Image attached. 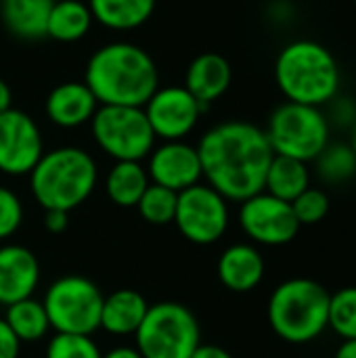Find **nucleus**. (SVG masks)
<instances>
[{"label":"nucleus","mask_w":356,"mask_h":358,"mask_svg":"<svg viewBox=\"0 0 356 358\" xmlns=\"http://www.w3.org/2000/svg\"><path fill=\"white\" fill-rule=\"evenodd\" d=\"M206 185L227 201H245L264 191V178L275 157L266 132L250 122H222L210 128L197 145Z\"/></svg>","instance_id":"nucleus-1"},{"label":"nucleus","mask_w":356,"mask_h":358,"mask_svg":"<svg viewBox=\"0 0 356 358\" xmlns=\"http://www.w3.org/2000/svg\"><path fill=\"white\" fill-rule=\"evenodd\" d=\"M84 84L99 105L145 107L159 88V73L145 48L130 42H111L88 59Z\"/></svg>","instance_id":"nucleus-2"},{"label":"nucleus","mask_w":356,"mask_h":358,"mask_svg":"<svg viewBox=\"0 0 356 358\" xmlns=\"http://www.w3.org/2000/svg\"><path fill=\"white\" fill-rule=\"evenodd\" d=\"M275 80L290 103L325 107L340 94V65L334 52L315 40H294L275 61Z\"/></svg>","instance_id":"nucleus-3"},{"label":"nucleus","mask_w":356,"mask_h":358,"mask_svg":"<svg viewBox=\"0 0 356 358\" xmlns=\"http://www.w3.org/2000/svg\"><path fill=\"white\" fill-rule=\"evenodd\" d=\"M99 178L92 155L80 147H57L42 153L29 172V189L40 208L71 212L94 191Z\"/></svg>","instance_id":"nucleus-4"},{"label":"nucleus","mask_w":356,"mask_h":358,"mask_svg":"<svg viewBox=\"0 0 356 358\" xmlns=\"http://www.w3.org/2000/svg\"><path fill=\"white\" fill-rule=\"evenodd\" d=\"M332 294L306 277L287 279L269 298V325L287 344L315 342L329 327Z\"/></svg>","instance_id":"nucleus-5"},{"label":"nucleus","mask_w":356,"mask_h":358,"mask_svg":"<svg viewBox=\"0 0 356 358\" xmlns=\"http://www.w3.org/2000/svg\"><path fill=\"white\" fill-rule=\"evenodd\" d=\"M264 132L275 155L294 157L306 164L315 162L332 143V126L325 117V111L321 107L290 101L271 113Z\"/></svg>","instance_id":"nucleus-6"},{"label":"nucleus","mask_w":356,"mask_h":358,"mask_svg":"<svg viewBox=\"0 0 356 358\" xmlns=\"http://www.w3.org/2000/svg\"><path fill=\"white\" fill-rule=\"evenodd\" d=\"M134 340L143 358H191L201 344V329L185 304L157 302L149 306Z\"/></svg>","instance_id":"nucleus-7"},{"label":"nucleus","mask_w":356,"mask_h":358,"mask_svg":"<svg viewBox=\"0 0 356 358\" xmlns=\"http://www.w3.org/2000/svg\"><path fill=\"white\" fill-rule=\"evenodd\" d=\"M103 292L82 275H63L55 279L44 298V310L55 334L92 336L101 329Z\"/></svg>","instance_id":"nucleus-8"},{"label":"nucleus","mask_w":356,"mask_h":358,"mask_svg":"<svg viewBox=\"0 0 356 358\" xmlns=\"http://www.w3.org/2000/svg\"><path fill=\"white\" fill-rule=\"evenodd\" d=\"M90 130L99 149L115 162H143L155 147V134L143 107L99 105Z\"/></svg>","instance_id":"nucleus-9"},{"label":"nucleus","mask_w":356,"mask_h":358,"mask_svg":"<svg viewBox=\"0 0 356 358\" xmlns=\"http://www.w3.org/2000/svg\"><path fill=\"white\" fill-rule=\"evenodd\" d=\"M229 220V201L210 185L197 182L178 193L174 224L187 241L212 245L225 237Z\"/></svg>","instance_id":"nucleus-10"},{"label":"nucleus","mask_w":356,"mask_h":358,"mask_svg":"<svg viewBox=\"0 0 356 358\" xmlns=\"http://www.w3.org/2000/svg\"><path fill=\"white\" fill-rule=\"evenodd\" d=\"M239 227L254 243L269 248L287 245L300 233V222L292 210V203L266 191L241 201Z\"/></svg>","instance_id":"nucleus-11"},{"label":"nucleus","mask_w":356,"mask_h":358,"mask_svg":"<svg viewBox=\"0 0 356 358\" xmlns=\"http://www.w3.org/2000/svg\"><path fill=\"white\" fill-rule=\"evenodd\" d=\"M204 109L185 86L157 88L143 107L155 138L164 141H183L191 134Z\"/></svg>","instance_id":"nucleus-12"},{"label":"nucleus","mask_w":356,"mask_h":358,"mask_svg":"<svg viewBox=\"0 0 356 358\" xmlns=\"http://www.w3.org/2000/svg\"><path fill=\"white\" fill-rule=\"evenodd\" d=\"M44 153L38 124L19 109L0 113V172L23 176L34 170Z\"/></svg>","instance_id":"nucleus-13"},{"label":"nucleus","mask_w":356,"mask_h":358,"mask_svg":"<svg viewBox=\"0 0 356 358\" xmlns=\"http://www.w3.org/2000/svg\"><path fill=\"white\" fill-rule=\"evenodd\" d=\"M147 174L153 185L180 193L201 182V162L197 147L185 141H166L149 153Z\"/></svg>","instance_id":"nucleus-14"},{"label":"nucleus","mask_w":356,"mask_h":358,"mask_svg":"<svg viewBox=\"0 0 356 358\" xmlns=\"http://www.w3.org/2000/svg\"><path fill=\"white\" fill-rule=\"evenodd\" d=\"M40 283V262L23 245L8 243L0 248V304L10 306L31 298Z\"/></svg>","instance_id":"nucleus-15"},{"label":"nucleus","mask_w":356,"mask_h":358,"mask_svg":"<svg viewBox=\"0 0 356 358\" xmlns=\"http://www.w3.org/2000/svg\"><path fill=\"white\" fill-rule=\"evenodd\" d=\"M99 101L84 82H63L55 86L44 103L48 120L59 128H78L92 120Z\"/></svg>","instance_id":"nucleus-16"},{"label":"nucleus","mask_w":356,"mask_h":358,"mask_svg":"<svg viewBox=\"0 0 356 358\" xmlns=\"http://www.w3.org/2000/svg\"><path fill=\"white\" fill-rule=\"evenodd\" d=\"M216 271L227 289L248 294L262 283L266 266L258 248L250 243H233L220 254Z\"/></svg>","instance_id":"nucleus-17"},{"label":"nucleus","mask_w":356,"mask_h":358,"mask_svg":"<svg viewBox=\"0 0 356 358\" xmlns=\"http://www.w3.org/2000/svg\"><path fill=\"white\" fill-rule=\"evenodd\" d=\"M233 69L231 63L218 52H204L187 69L185 88L204 105L218 101L231 86Z\"/></svg>","instance_id":"nucleus-18"},{"label":"nucleus","mask_w":356,"mask_h":358,"mask_svg":"<svg viewBox=\"0 0 356 358\" xmlns=\"http://www.w3.org/2000/svg\"><path fill=\"white\" fill-rule=\"evenodd\" d=\"M149 310L145 296L136 289H118L103 298L101 329L111 336H134Z\"/></svg>","instance_id":"nucleus-19"},{"label":"nucleus","mask_w":356,"mask_h":358,"mask_svg":"<svg viewBox=\"0 0 356 358\" xmlns=\"http://www.w3.org/2000/svg\"><path fill=\"white\" fill-rule=\"evenodd\" d=\"M52 4L55 0H0V15L15 38L40 40L46 36Z\"/></svg>","instance_id":"nucleus-20"},{"label":"nucleus","mask_w":356,"mask_h":358,"mask_svg":"<svg viewBox=\"0 0 356 358\" xmlns=\"http://www.w3.org/2000/svg\"><path fill=\"white\" fill-rule=\"evenodd\" d=\"M88 8L103 27L130 31L151 19L155 0H88Z\"/></svg>","instance_id":"nucleus-21"},{"label":"nucleus","mask_w":356,"mask_h":358,"mask_svg":"<svg viewBox=\"0 0 356 358\" xmlns=\"http://www.w3.org/2000/svg\"><path fill=\"white\" fill-rule=\"evenodd\" d=\"M311 187V170L306 162L275 155L266 178H264V191L292 203L300 193H304Z\"/></svg>","instance_id":"nucleus-22"},{"label":"nucleus","mask_w":356,"mask_h":358,"mask_svg":"<svg viewBox=\"0 0 356 358\" xmlns=\"http://www.w3.org/2000/svg\"><path fill=\"white\" fill-rule=\"evenodd\" d=\"M149 185L147 168L141 162H115L105 178L107 197L120 208H136Z\"/></svg>","instance_id":"nucleus-23"},{"label":"nucleus","mask_w":356,"mask_h":358,"mask_svg":"<svg viewBox=\"0 0 356 358\" xmlns=\"http://www.w3.org/2000/svg\"><path fill=\"white\" fill-rule=\"evenodd\" d=\"M92 13L82 0H55L46 23V36L57 42H78L92 27Z\"/></svg>","instance_id":"nucleus-24"},{"label":"nucleus","mask_w":356,"mask_h":358,"mask_svg":"<svg viewBox=\"0 0 356 358\" xmlns=\"http://www.w3.org/2000/svg\"><path fill=\"white\" fill-rule=\"evenodd\" d=\"M10 331L17 336V340L23 342H40L50 331V321L44 310L42 300L25 298L10 306H6V313L2 317Z\"/></svg>","instance_id":"nucleus-25"},{"label":"nucleus","mask_w":356,"mask_h":358,"mask_svg":"<svg viewBox=\"0 0 356 358\" xmlns=\"http://www.w3.org/2000/svg\"><path fill=\"white\" fill-rule=\"evenodd\" d=\"M319 176L329 185H340L356 174V153L348 143H329L315 159Z\"/></svg>","instance_id":"nucleus-26"},{"label":"nucleus","mask_w":356,"mask_h":358,"mask_svg":"<svg viewBox=\"0 0 356 358\" xmlns=\"http://www.w3.org/2000/svg\"><path fill=\"white\" fill-rule=\"evenodd\" d=\"M176 201H178V193L151 182L147 191L143 193V197L138 199L136 210L143 216V220H147L149 224L164 227V224L174 222Z\"/></svg>","instance_id":"nucleus-27"},{"label":"nucleus","mask_w":356,"mask_h":358,"mask_svg":"<svg viewBox=\"0 0 356 358\" xmlns=\"http://www.w3.org/2000/svg\"><path fill=\"white\" fill-rule=\"evenodd\" d=\"M329 327L342 340H356V287H344L332 294Z\"/></svg>","instance_id":"nucleus-28"},{"label":"nucleus","mask_w":356,"mask_h":358,"mask_svg":"<svg viewBox=\"0 0 356 358\" xmlns=\"http://www.w3.org/2000/svg\"><path fill=\"white\" fill-rule=\"evenodd\" d=\"M46 358H103V352L90 336L55 334L46 346Z\"/></svg>","instance_id":"nucleus-29"},{"label":"nucleus","mask_w":356,"mask_h":358,"mask_svg":"<svg viewBox=\"0 0 356 358\" xmlns=\"http://www.w3.org/2000/svg\"><path fill=\"white\" fill-rule=\"evenodd\" d=\"M329 206H332L329 195L323 189H315V187H308L304 193H300L292 201V210H294L300 227L321 222L329 214Z\"/></svg>","instance_id":"nucleus-30"},{"label":"nucleus","mask_w":356,"mask_h":358,"mask_svg":"<svg viewBox=\"0 0 356 358\" xmlns=\"http://www.w3.org/2000/svg\"><path fill=\"white\" fill-rule=\"evenodd\" d=\"M23 222V203L19 195L0 185V241L13 237Z\"/></svg>","instance_id":"nucleus-31"},{"label":"nucleus","mask_w":356,"mask_h":358,"mask_svg":"<svg viewBox=\"0 0 356 358\" xmlns=\"http://www.w3.org/2000/svg\"><path fill=\"white\" fill-rule=\"evenodd\" d=\"M325 117L329 122V126H338V128H350L356 122V103L350 96H342L336 94L327 105Z\"/></svg>","instance_id":"nucleus-32"},{"label":"nucleus","mask_w":356,"mask_h":358,"mask_svg":"<svg viewBox=\"0 0 356 358\" xmlns=\"http://www.w3.org/2000/svg\"><path fill=\"white\" fill-rule=\"evenodd\" d=\"M21 342L10 331L4 319H0V358H19Z\"/></svg>","instance_id":"nucleus-33"},{"label":"nucleus","mask_w":356,"mask_h":358,"mask_svg":"<svg viewBox=\"0 0 356 358\" xmlns=\"http://www.w3.org/2000/svg\"><path fill=\"white\" fill-rule=\"evenodd\" d=\"M69 224V212H61V210H46L44 212V229L48 233H63Z\"/></svg>","instance_id":"nucleus-34"},{"label":"nucleus","mask_w":356,"mask_h":358,"mask_svg":"<svg viewBox=\"0 0 356 358\" xmlns=\"http://www.w3.org/2000/svg\"><path fill=\"white\" fill-rule=\"evenodd\" d=\"M191 358H233L229 350L216 346V344H199Z\"/></svg>","instance_id":"nucleus-35"},{"label":"nucleus","mask_w":356,"mask_h":358,"mask_svg":"<svg viewBox=\"0 0 356 358\" xmlns=\"http://www.w3.org/2000/svg\"><path fill=\"white\" fill-rule=\"evenodd\" d=\"M103 358H143L141 352L134 348V346H118V348H111L109 352H105Z\"/></svg>","instance_id":"nucleus-36"},{"label":"nucleus","mask_w":356,"mask_h":358,"mask_svg":"<svg viewBox=\"0 0 356 358\" xmlns=\"http://www.w3.org/2000/svg\"><path fill=\"white\" fill-rule=\"evenodd\" d=\"M334 358H356V340H344Z\"/></svg>","instance_id":"nucleus-37"},{"label":"nucleus","mask_w":356,"mask_h":358,"mask_svg":"<svg viewBox=\"0 0 356 358\" xmlns=\"http://www.w3.org/2000/svg\"><path fill=\"white\" fill-rule=\"evenodd\" d=\"M10 99H13L10 88H8V84L0 78V113L6 111V109H10Z\"/></svg>","instance_id":"nucleus-38"},{"label":"nucleus","mask_w":356,"mask_h":358,"mask_svg":"<svg viewBox=\"0 0 356 358\" xmlns=\"http://www.w3.org/2000/svg\"><path fill=\"white\" fill-rule=\"evenodd\" d=\"M348 130H350V136H348V145L353 147V151L356 153V122L353 124V126H350V128H348Z\"/></svg>","instance_id":"nucleus-39"},{"label":"nucleus","mask_w":356,"mask_h":358,"mask_svg":"<svg viewBox=\"0 0 356 358\" xmlns=\"http://www.w3.org/2000/svg\"><path fill=\"white\" fill-rule=\"evenodd\" d=\"M355 4H356V0H355Z\"/></svg>","instance_id":"nucleus-40"}]
</instances>
